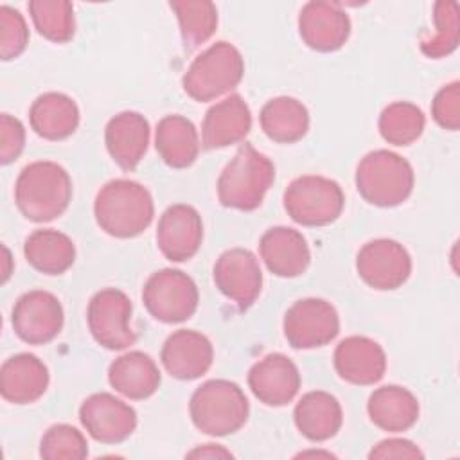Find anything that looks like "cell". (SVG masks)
Segmentation results:
<instances>
[{
    "label": "cell",
    "mask_w": 460,
    "mask_h": 460,
    "mask_svg": "<svg viewBox=\"0 0 460 460\" xmlns=\"http://www.w3.org/2000/svg\"><path fill=\"white\" fill-rule=\"evenodd\" d=\"M63 307L56 295L34 289L23 293L13 307L11 323L18 338L29 345H45L63 329Z\"/></svg>",
    "instance_id": "obj_12"
},
{
    "label": "cell",
    "mask_w": 460,
    "mask_h": 460,
    "mask_svg": "<svg viewBox=\"0 0 460 460\" xmlns=\"http://www.w3.org/2000/svg\"><path fill=\"white\" fill-rule=\"evenodd\" d=\"M370 420L390 433L410 429L419 419V401L404 386L385 385L376 388L367 402Z\"/></svg>",
    "instance_id": "obj_26"
},
{
    "label": "cell",
    "mask_w": 460,
    "mask_h": 460,
    "mask_svg": "<svg viewBox=\"0 0 460 460\" xmlns=\"http://www.w3.org/2000/svg\"><path fill=\"white\" fill-rule=\"evenodd\" d=\"M334 368L338 376L359 386H368L383 379L386 354L383 347L367 336H349L334 349Z\"/></svg>",
    "instance_id": "obj_19"
},
{
    "label": "cell",
    "mask_w": 460,
    "mask_h": 460,
    "mask_svg": "<svg viewBox=\"0 0 460 460\" xmlns=\"http://www.w3.org/2000/svg\"><path fill=\"white\" fill-rule=\"evenodd\" d=\"M4 250V270H2V282H5L7 279H9V275H11V270L7 268L9 264H11V255H9V250L4 246L2 248Z\"/></svg>",
    "instance_id": "obj_41"
},
{
    "label": "cell",
    "mask_w": 460,
    "mask_h": 460,
    "mask_svg": "<svg viewBox=\"0 0 460 460\" xmlns=\"http://www.w3.org/2000/svg\"><path fill=\"white\" fill-rule=\"evenodd\" d=\"M40 456L45 460H81L88 456V442L77 428L54 424L41 437Z\"/></svg>",
    "instance_id": "obj_35"
},
{
    "label": "cell",
    "mask_w": 460,
    "mask_h": 460,
    "mask_svg": "<svg viewBox=\"0 0 460 460\" xmlns=\"http://www.w3.org/2000/svg\"><path fill=\"white\" fill-rule=\"evenodd\" d=\"M298 32L309 49L334 52L350 36V18L336 2L313 0L300 9Z\"/></svg>",
    "instance_id": "obj_15"
},
{
    "label": "cell",
    "mask_w": 460,
    "mask_h": 460,
    "mask_svg": "<svg viewBox=\"0 0 460 460\" xmlns=\"http://www.w3.org/2000/svg\"><path fill=\"white\" fill-rule=\"evenodd\" d=\"M25 147V128L23 124L9 115H0V162L4 165L14 162Z\"/></svg>",
    "instance_id": "obj_38"
},
{
    "label": "cell",
    "mask_w": 460,
    "mask_h": 460,
    "mask_svg": "<svg viewBox=\"0 0 460 460\" xmlns=\"http://www.w3.org/2000/svg\"><path fill=\"white\" fill-rule=\"evenodd\" d=\"M29 43V29L23 14L9 5L0 7V58H18Z\"/></svg>",
    "instance_id": "obj_36"
},
{
    "label": "cell",
    "mask_w": 460,
    "mask_h": 460,
    "mask_svg": "<svg viewBox=\"0 0 460 460\" xmlns=\"http://www.w3.org/2000/svg\"><path fill=\"white\" fill-rule=\"evenodd\" d=\"M72 180L56 162L40 160L25 165L14 183V201L22 216L34 223L59 217L70 205Z\"/></svg>",
    "instance_id": "obj_2"
},
{
    "label": "cell",
    "mask_w": 460,
    "mask_h": 460,
    "mask_svg": "<svg viewBox=\"0 0 460 460\" xmlns=\"http://www.w3.org/2000/svg\"><path fill=\"white\" fill-rule=\"evenodd\" d=\"M93 216L101 230L108 235L119 239L137 237L153 221V196L135 180L115 178L104 183L97 192Z\"/></svg>",
    "instance_id": "obj_1"
},
{
    "label": "cell",
    "mask_w": 460,
    "mask_h": 460,
    "mask_svg": "<svg viewBox=\"0 0 460 460\" xmlns=\"http://www.w3.org/2000/svg\"><path fill=\"white\" fill-rule=\"evenodd\" d=\"M192 424L207 435L225 437L248 420L250 402L241 386L228 379H210L198 386L189 402Z\"/></svg>",
    "instance_id": "obj_4"
},
{
    "label": "cell",
    "mask_w": 460,
    "mask_h": 460,
    "mask_svg": "<svg viewBox=\"0 0 460 460\" xmlns=\"http://www.w3.org/2000/svg\"><path fill=\"white\" fill-rule=\"evenodd\" d=\"M142 302L147 313L164 323L189 320L199 302L196 282L181 270L164 268L155 271L142 288Z\"/></svg>",
    "instance_id": "obj_8"
},
{
    "label": "cell",
    "mask_w": 460,
    "mask_h": 460,
    "mask_svg": "<svg viewBox=\"0 0 460 460\" xmlns=\"http://www.w3.org/2000/svg\"><path fill=\"white\" fill-rule=\"evenodd\" d=\"M79 420L86 433L102 444H120L137 428V411L108 392L92 394L79 408Z\"/></svg>",
    "instance_id": "obj_13"
},
{
    "label": "cell",
    "mask_w": 460,
    "mask_h": 460,
    "mask_svg": "<svg viewBox=\"0 0 460 460\" xmlns=\"http://www.w3.org/2000/svg\"><path fill=\"white\" fill-rule=\"evenodd\" d=\"M27 262L45 275H61L75 261V246L72 239L54 228L34 230L23 243Z\"/></svg>",
    "instance_id": "obj_29"
},
{
    "label": "cell",
    "mask_w": 460,
    "mask_h": 460,
    "mask_svg": "<svg viewBox=\"0 0 460 460\" xmlns=\"http://www.w3.org/2000/svg\"><path fill=\"white\" fill-rule=\"evenodd\" d=\"M49 379V368L38 356L20 352L2 363L0 394L7 402L31 404L47 392Z\"/></svg>",
    "instance_id": "obj_23"
},
{
    "label": "cell",
    "mask_w": 460,
    "mask_h": 460,
    "mask_svg": "<svg viewBox=\"0 0 460 460\" xmlns=\"http://www.w3.org/2000/svg\"><path fill=\"white\" fill-rule=\"evenodd\" d=\"M155 147L164 164L172 169L192 165L199 153L196 126L183 115H165L156 124Z\"/></svg>",
    "instance_id": "obj_28"
},
{
    "label": "cell",
    "mask_w": 460,
    "mask_h": 460,
    "mask_svg": "<svg viewBox=\"0 0 460 460\" xmlns=\"http://www.w3.org/2000/svg\"><path fill=\"white\" fill-rule=\"evenodd\" d=\"M131 300L117 288H104L97 291L86 309L88 329L93 340L108 350H122L135 343L137 336L129 325Z\"/></svg>",
    "instance_id": "obj_9"
},
{
    "label": "cell",
    "mask_w": 460,
    "mask_h": 460,
    "mask_svg": "<svg viewBox=\"0 0 460 460\" xmlns=\"http://www.w3.org/2000/svg\"><path fill=\"white\" fill-rule=\"evenodd\" d=\"M187 456L189 458H232L234 455L219 444H203L192 449L190 453H187Z\"/></svg>",
    "instance_id": "obj_40"
},
{
    "label": "cell",
    "mask_w": 460,
    "mask_h": 460,
    "mask_svg": "<svg viewBox=\"0 0 460 460\" xmlns=\"http://www.w3.org/2000/svg\"><path fill=\"white\" fill-rule=\"evenodd\" d=\"M275 180L273 162L253 146L243 144L217 178V198L226 208L255 210Z\"/></svg>",
    "instance_id": "obj_3"
},
{
    "label": "cell",
    "mask_w": 460,
    "mask_h": 460,
    "mask_svg": "<svg viewBox=\"0 0 460 460\" xmlns=\"http://www.w3.org/2000/svg\"><path fill=\"white\" fill-rule=\"evenodd\" d=\"M340 332V316L323 298L296 300L284 314V336L293 349H316Z\"/></svg>",
    "instance_id": "obj_10"
},
{
    "label": "cell",
    "mask_w": 460,
    "mask_h": 460,
    "mask_svg": "<svg viewBox=\"0 0 460 460\" xmlns=\"http://www.w3.org/2000/svg\"><path fill=\"white\" fill-rule=\"evenodd\" d=\"M266 137L279 144H293L305 137L309 129V111L295 97L280 95L270 99L259 115Z\"/></svg>",
    "instance_id": "obj_30"
},
{
    "label": "cell",
    "mask_w": 460,
    "mask_h": 460,
    "mask_svg": "<svg viewBox=\"0 0 460 460\" xmlns=\"http://www.w3.org/2000/svg\"><path fill=\"white\" fill-rule=\"evenodd\" d=\"M243 75L244 59L237 47L228 41H216L194 58L181 79V86L190 99L208 102L230 93Z\"/></svg>",
    "instance_id": "obj_6"
},
{
    "label": "cell",
    "mask_w": 460,
    "mask_h": 460,
    "mask_svg": "<svg viewBox=\"0 0 460 460\" xmlns=\"http://www.w3.org/2000/svg\"><path fill=\"white\" fill-rule=\"evenodd\" d=\"M415 183L411 164L388 149L367 153L356 167V189L365 201L390 208L404 203Z\"/></svg>",
    "instance_id": "obj_5"
},
{
    "label": "cell",
    "mask_w": 460,
    "mask_h": 460,
    "mask_svg": "<svg viewBox=\"0 0 460 460\" xmlns=\"http://www.w3.org/2000/svg\"><path fill=\"white\" fill-rule=\"evenodd\" d=\"M300 372L284 354L273 352L259 359L248 372L252 394L266 406H286L300 390Z\"/></svg>",
    "instance_id": "obj_17"
},
{
    "label": "cell",
    "mask_w": 460,
    "mask_h": 460,
    "mask_svg": "<svg viewBox=\"0 0 460 460\" xmlns=\"http://www.w3.org/2000/svg\"><path fill=\"white\" fill-rule=\"evenodd\" d=\"M433 120L449 131L460 128V83L453 81L442 86L431 102Z\"/></svg>",
    "instance_id": "obj_37"
},
{
    "label": "cell",
    "mask_w": 460,
    "mask_h": 460,
    "mask_svg": "<svg viewBox=\"0 0 460 460\" xmlns=\"http://www.w3.org/2000/svg\"><path fill=\"white\" fill-rule=\"evenodd\" d=\"M108 381L115 392L128 399L142 401L151 397L162 381L155 359L140 350L119 356L108 368Z\"/></svg>",
    "instance_id": "obj_25"
},
{
    "label": "cell",
    "mask_w": 460,
    "mask_h": 460,
    "mask_svg": "<svg viewBox=\"0 0 460 460\" xmlns=\"http://www.w3.org/2000/svg\"><path fill=\"white\" fill-rule=\"evenodd\" d=\"M29 122L36 135L45 140H65L79 126L75 101L61 92H47L36 97L29 110Z\"/></svg>",
    "instance_id": "obj_27"
},
{
    "label": "cell",
    "mask_w": 460,
    "mask_h": 460,
    "mask_svg": "<svg viewBox=\"0 0 460 460\" xmlns=\"http://www.w3.org/2000/svg\"><path fill=\"white\" fill-rule=\"evenodd\" d=\"M296 429L311 442H323L332 438L341 424L343 411L340 401L323 390L304 394L293 411Z\"/></svg>",
    "instance_id": "obj_24"
},
{
    "label": "cell",
    "mask_w": 460,
    "mask_h": 460,
    "mask_svg": "<svg viewBox=\"0 0 460 460\" xmlns=\"http://www.w3.org/2000/svg\"><path fill=\"white\" fill-rule=\"evenodd\" d=\"M203 241V223L198 210L185 203L171 205L160 216L156 244L171 262L192 259Z\"/></svg>",
    "instance_id": "obj_16"
},
{
    "label": "cell",
    "mask_w": 460,
    "mask_h": 460,
    "mask_svg": "<svg viewBox=\"0 0 460 460\" xmlns=\"http://www.w3.org/2000/svg\"><path fill=\"white\" fill-rule=\"evenodd\" d=\"M368 458H424V453L408 438H385L370 449Z\"/></svg>",
    "instance_id": "obj_39"
},
{
    "label": "cell",
    "mask_w": 460,
    "mask_h": 460,
    "mask_svg": "<svg viewBox=\"0 0 460 460\" xmlns=\"http://www.w3.org/2000/svg\"><path fill=\"white\" fill-rule=\"evenodd\" d=\"M149 122L138 111H120L111 117L104 129V142L113 162L124 169L133 171L149 146Z\"/></svg>",
    "instance_id": "obj_22"
},
{
    "label": "cell",
    "mask_w": 460,
    "mask_h": 460,
    "mask_svg": "<svg viewBox=\"0 0 460 460\" xmlns=\"http://www.w3.org/2000/svg\"><path fill=\"white\" fill-rule=\"evenodd\" d=\"M252 128V111L239 93L212 104L203 119L201 144L205 149H221L244 140Z\"/></svg>",
    "instance_id": "obj_21"
},
{
    "label": "cell",
    "mask_w": 460,
    "mask_h": 460,
    "mask_svg": "<svg viewBox=\"0 0 460 460\" xmlns=\"http://www.w3.org/2000/svg\"><path fill=\"white\" fill-rule=\"evenodd\" d=\"M180 25L187 49H196L212 38L217 27V7L210 0H174L169 4Z\"/></svg>",
    "instance_id": "obj_31"
},
{
    "label": "cell",
    "mask_w": 460,
    "mask_h": 460,
    "mask_svg": "<svg viewBox=\"0 0 460 460\" xmlns=\"http://www.w3.org/2000/svg\"><path fill=\"white\" fill-rule=\"evenodd\" d=\"M261 259L266 268L282 279L302 275L311 262V252L305 237L291 226H273L259 241Z\"/></svg>",
    "instance_id": "obj_20"
},
{
    "label": "cell",
    "mask_w": 460,
    "mask_h": 460,
    "mask_svg": "<svg viewBox=\"0 0 460 460\" xmlns=\"http://www.w3.org/2000/svg\"><path fill=\"white\" fill-rule=\"evenodd\" d=\"M435 34L420 41V50L431 59L444 58L458 47V4L440 0L433 7Z\"/></svg>",
    "instance_id": "obj_34"
},
{
    "label": "cell",
    "mask_w": 460,
    "mask_h": 460,
    "mask_svg": "<svg viewBox=\"0 0 460 460\" xmlns=\"http://www.w3.org/2000/svg\"><path fill=\"white\" fill-rule=\"evenodd\" d=\"M160 359L169 376L192 381L208 372L214 359L210 340L192 329H178L164 341Z\"/></svg>",
    "instance_id": "obj_18"
},
{
    "label": "cell",
    "mask_w": 460,
    "mask_h": 460,
    "mask_svg": "<svg viewBox=\"0 0 460 460\" xmlns=\"http://www.w3.org/2000/svg\"><path fill=\"white\" fill-rule=\"evenodd\" d=\"M343 205L345 196L338 181L318 174L298 176L284 190V208L302 226L334 223L341 216Z\"/></svg>",
    "instance_id": "obj_7"
},
{
    "label": "cell",
    "mask_w": 460,
    "mask_h": 460,
    "mask_svg": "<svg viewBox=\"0 0 460 460\" xmlns=\"http://www.w3.org/2000/svg\"><path fill=\"white\" fill-rule=\"evenodd\" d=\"M214 282L241 311L248 309L262 289V271L257 257L246 248L223 252L214 264Z\"/></svg>",
    "instance_id": "obj_14"
},
{
    "label": "cell",
    "mask_w": 460,
    "mask_h": 460,
    "mask_svg": "<svg viewBox=\"0 0 460 460\" xmlns=\"http://www.w3.org/2000/svg\"><path fill=\"white\" fill-rule=\"evenodd\" d=\"M426 117L422 110L406 101L388 104L379 115V133L394 146H410L424 131Z\"/></svg>",
    "instance_id": "obj_32"
},
{
    "label": "cell",
    "mask_w": 460,
    "mask_h": 460,
    "mask_svg": "<svg viewBox=\"0 0 460 460\" xmlns=\"http://www.w3.org/2000/svg\"><path fill=\"white\" fill-rule=\"evenodd\" d=\"M36 31L52 43H66L74 38V5L66 0H31L27 4Z\"/></svg>",
    "instance_id": "obj_33"
},
{
    "label": "cell",
    "mask_w": 460,
    "mask_h": 460,
    "mask_svg": "<svg viewBox=\"0 0 460 460\" xmlns=\"http://www.w3.org/2000/svg\"><path fill=\"white\" fill-rule=\"evenodd\" d=\"M356 270L367 286L379 291H392L410 279L411 257L394 239H374L358 252Z\"/></svg>",
    "instance_id": "obj_11"
}]
</instances>
